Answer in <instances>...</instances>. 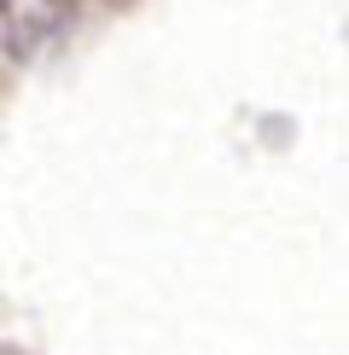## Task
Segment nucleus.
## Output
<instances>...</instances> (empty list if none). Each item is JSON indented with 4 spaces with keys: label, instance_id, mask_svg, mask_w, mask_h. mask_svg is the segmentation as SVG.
<instances>
[{
    "label": "nucleus",
    "instance_id": "nucleus-1",
    "mask_svg": "<svg viewBox=\"0 0 349 355\" xmlns=\"http://www.w3.org/2000/svg\"><path fill=\"white\" fill-rule=\"evenodd\" d=\"M64 24V0H0V35L12 58H29Z\"/></svg>",
    "mask_w": 349,
    "mask_h": 355
}]
</instances>
